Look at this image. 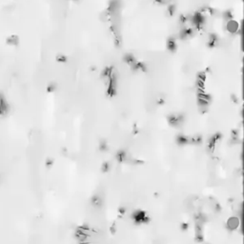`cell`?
Instances as JSON below:
<instances>
[{"label":"cell","instance_id":"6da1fadb","mask_svg":"<svg viewBox=\"0 0 244 244\" xmlns=\"http://www.w3.org/2000/svg\"><path fill=\"white\" fill-rule=\"evenodd\" d=\"M7 43L10 45H16L18 43V38L16 36H11L7 39Z\"/></svg>","mask_w":244,"mask_h":244}]
</instances>
